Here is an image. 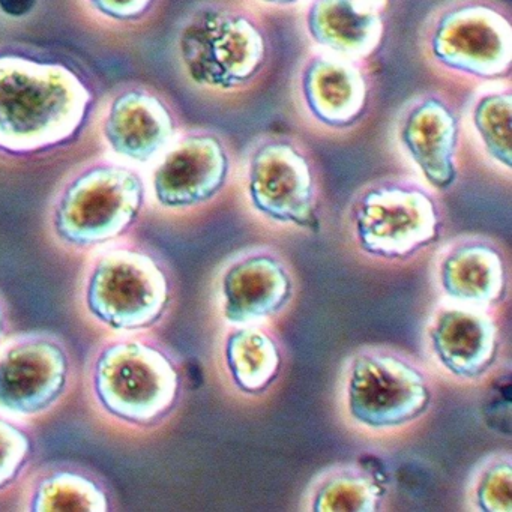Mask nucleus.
I'll use <instances>...</instances> for the list:
<instances>
[{
  "label": "nucleus",
  "mask_w": 512,
  "mask_h": 512,
  "mask_svg": "<svg viewBox=\"0 0 512 512\" xmlns=\"http://www.w3.org/2000/svg\"><path fill=\"white\" fill-rule=\"evenodd\" d=\"M176 50L196 88L232 100L262 83L274 55L262 11L244 0L200 2L179 26Z\"/></svg>",
  "instance_id": "nucleus-1"
},
{
  "label": "nucleus",
  "mask_w": 512,
  "mask_h": 512,
  "mask_svg": "<svg viewBox=\"0 0 512 512\" xmlns=\"http://www.w3.org/2000/svg\"><path fill=\"white\" fill-rule=\"evenodd\" d=\"M91 103V91L70 68L0 56V151L37 154L70 142Z\"/></svg>",
  "instance_id": "nucleus-2"
},
{
  "label": "nucleus",
  "mask_w": 512,
  "mask_h": 512,
  "mask_svg": "<svg viewBox=\"0 0 512 512\" xmlns=\"http://www.w3.org/2000/svg\"><path fill=\"white\" fill-rule=\"evenodd\" d=\"M418 49L428 70L455 83L508 82L512 14L505 0H442L422 20Z\"/></svg>",
  "instance_id": "nucleus-3"
},
{
  "label": "nucleus",
  "mask_w": 512,
  "mask_h": 512,
  "mask_svg": "<svg viewBox=\"0 0 512 512\" xmlns=\"http://www.w3.org/2000/svg\"><path fill=\"white\" fill-rule=\"evenodd\" d=\"M92 397L110 418L151 428L176 409L182 395L181 367L172 353L148 338H110L89 370Z\"/></svg>",
  "instance_id": "nucleus-4"
},
{
  "label": "nucleus",
  "mask_w": 512,
  "mask_h": 512,
  "mask_svg": "<svg viewBox=\"0 0 512 512\" xmlns=\"http://www.w3.org/2000/svg\"><path fill=\"white\" fill-rule=\"evenodd\" d=\"M347 214L361 250L385 260L409 259L439 241L443 227L436 191L413 176L367 182L350 200Z\"/></svg>",
  "instance_id": "nucleus-5"
},
{
  "label": "nucleus",
  "mask_w": 512,
  "mask_h": 512,
  "mask_svg": "<svg viewBox=\"0 0 512 512\" xmlns=\"http://www.w3.org/2000/svg\"><path fill=\"white\" fill-rule=\"evenodd\" d=\"M172 295L169 271L154 253L116 242L94 257L83 289L92 319L121 334H136L160 323Z\"/></svg>",
  "instance_id": "nucleus-6"
},
{
  "label": "nucleus",
  "mask_w": 512,
  "mask_h": 512,
  "mask_svg": "<svg viewBox=\"0 0 512 512\" xmlns=\"http://www.w3.org/2000/svg\"><path fill=\"white\" fill-rule=\"evenodd\" d=\"M251 208L272 223L319 232V169L307 143L284 133L254 137L239 161Z\"/></svg>",
  "instance_id": "nucleus-7"
},
{
  "label": "nucleus",
  "mask_w": 512,
  "mask_h": 512,
  "mask_svg": "<svg viewBox=\"0 0 512 512\" xmlns=\"http://www.w3.org/2000/svg\"><path fill=\"white\" fill-rule=\"evenodd\" d=\"M146 187L142 176L118 164H100L80 173L53 208L56 238L76 250L106 247L136 224Z\"/></svg>",
  "instance_id": "nucleus-8"
},
{
  "label": "nucleus",
  "mask_w": 512,
  "mask_h": 512,
  "mask_svg": "<svg viewBox=\"0 0 512 512\" xmlns=\"http://www.w3.org/2000/svg\"><path fill=\"white\" fill-rule=\"evenodd\" d=\"M344 406L359 427L394 430L421 418L431 406L427 373L410 356L389 347L356 350L344 368Z\"/></svg>",
  "instance_id": "nucleus-9"
},
{
  "label": "nucleus",
  "mask_w": 512,
  "mask_h": 512,
  "mask_svg": "<svg viewBox=\"0 0 512 512\" xmlns=\"http://www.w3.org/2000/svg\"><path fill=\"white\" fill-rule=\"evenodd\" d=\"M370 62L341 58L310 47L299 59L290 97L299 118L322 136L347 137L370 118L376 104Z\"/></svg>",
  "instance_id": "nucleus-10"
},
{
  "label": "nucleus",
  "mask_w": 512,
  "mask_h": 512,
  "mask_svg": "<svg viewBox=\"0 0 512 512\" xmlns=\"http://www.w3.org/2000/svg\"><path fill=\"white\" fill-rule=\"evenodd\" d=\"M389 139L431 190L445 193L457 184L464 131L451 95L427 89L407 98L392 118Z\"/></svg>",
  "instance_id": "nucleus-11"
},
{
  "label": "nucleus",
  "mask_w": 512,
  "mask_h": 512,
  "mask_svg": "<svg viewBox=\"0 0 512 512\" xmlns=\"http://www.w3.org/2000/svg\"><path fill=\"white\" fill-rule=\"evenodd\" d=\"M73 362L61 338L46 332L25 334L0 350V412L35 418L61 401Z\"/></svg>",
  "instance_id": "nucleus-12"
},
{
  "label": "nucleus",
  "mask_w": 512,
  "mask_h": 512,
  "mask_svg": "<svg viewBox=\"0 0 512 512\" xmlns=\"http://www.w3.org/2000/svg\"><path fill=\"white\" fill-rule=\"evenodd\" d=\"M235 166V152L223 134L214 130L188 131L170 143L155 166V202L172 211L205 205L223 193Z\"/></svg>",
  "instance_id": "nucleus-13"
},
{
  "label": "nucleus",
  "mask_w": 512,
  "mask_h": 512,
  "mask_svg": "<svg viewBox=\"0 0 512 512\" xmlns=\"http://www.w3.org/2000/svg\"><path fill=\"white\" fill-rule=\"evenodd\" d=\"M425 338L434 362L461 380L484 376L499 355V326L490 311L445 299L431 311Z\"/></svg>",
  "instance_id": "nucleus-14"
},
{
  "label": "nucleus",
  "mask_w": 512,
  "mask_h": 512,
  "mask_svg": "<svg viewBox=\"0 0 512 512\" xmlns=\"http://www.w3.org/2000/svg\"><path fill=\"white\" fill-rule=\"evenodd\" d=\"M293 290L292 274L275 251L247 250L221 272V314L230 326L260 325L289 305Z\"/></svg>",
  "instance_id": "nucleus-15"
},
{
  "label": "nucleus",
  "mask_w": 512,
  "mask_h": 512,
  "mask_svg": "<svg viewBox=\"0 0 512 512\" xmlns=\"http://www.w3.org/2000/svg\"><path fill=\"white\" fill-rule=\"evenodd\" d=\"M389 0H307L301 26L310 47L370 62L382 49Z\"/></svg>",
  "instance_id": "nucleus-16"
},
{
  "label": "nucleus",
  "mask_w": 512,
  "mask_h": 512,
  "mask_svg": "<svg viewBox=\"0 0 512 512\" xmlns=\"http://www.w3.org/2000/svg\"><path fill=\"white\" fill-rule=\"evenodd\" d=\"M436 283L443 299L488 310L505 299L508 266L496 242L463 236L449 242L436 259Z\"/></svg>",
  "instance_id": "nucleus-17"
},
{
  "label": "nucleus",
  "mask_w": 512,
  "mask_h": 512,
  "mask_svg": "<svg viewBox=\"0 0 512 512\" xmlns=\"http://www.w3.org/2000/svg\"><path fill=\"white\" fill-rule=\"evenodd\" d=\"M175 116L169 107L143 91H130L113 101L104 125V136L113 152L146 164L160 157L176 139Z\"/></svg>",
  "instance_id": "nucleus-18"
},
{
  "label": "nucleus",
  "mask_w": 512,
  "mask_h": 512,
  "mask_svg": "<svg viewBox=\"0 0 512 512\" xmlns=\"http://www.w3.org/2000/svg\"><path fill=\"white\" fill-rule=\"evenodd\" d=\"M464 139H469L488 166L511 175L512 86L508 82L478 86L461 109Z\"/></svg>",
  "instance_id": "nucleus-19"
},
{
  "label": "nucleus",
  "mask_w": 512,
  "mask_h": 512,
  "mask_svg": "<svg viewBox=\"0 0 512 512\" xmlns=\"http://www.w3.org/2000/svg\"><path fill=\"white\" fill-rule=\"evenodd\" d=\"M31 512H109L112 493L97 473L79 464H55L38 473L28 496Z\"/></svg>",
  "instance_id": "nucleus-20"
},
{
  "label": "nucleus",
  "mask_w": 512,
  "mask_h": 512,
  "mask_svg": "<svg viewBox=\"0 0 512 512\" xmlns=\"http://www.w3.org/2000/svg\"><path fill=\"white\" fill-rule=\"evenodd\" d=\"M386 488L376 473L358 463L334 464L314 476L304 494L313 512H377Z\"/></svg>",
  "instance_id": "nucleus-21"
},
{
  "label": "nucleus",
  "mask_w": 512,
  "mask_h": 512,
  "mask_svg": "<svg viewBox=\"0 0 512 512\" xmlns=\"http://www.w3.org/2000/svg\"><path fill=\"white\" fill-rule=\"evenodd\" d=\"M233 328L224 341V362L230 380L244 394H263L280 374V346L262 325Z\"/></svg>",
  "instance_id": "nucleus-22"
},
{
  "label": "nucleus",
  "mask_w": 512,
  "mask_h": 512,
  "mask_svg": "<svg viewBox=\"0 0 512 512\" xmlns=\"http://www.w3.org/2000/svg\"><path fill=\"white\" fill-rule=\"evenodd\" d=\"M467 502L479 512L512 511V457L493 452L476 463L466 484Z\"/></svg>",
  "instance_id": "nucleus-23"
},
{
  "label": "nucleus",
  "mask_w": 512,
  "mask_h": 512,
  "mask_svg": "<svg viewBox=\"0 0 512 512\" xmlns=\"http://www.w3.org/2000/svg\"><path fill=\"white\" fill-rule=\"evenodd\" d=\"M34 457V436L19 418L0 412V493L19 481Z\"/></svg>",
  "instance_id": "nucleus-24"
},
{
  "label": "nucleus",
  "mask_w": 512,
  "mask_h": 512,
  "mask_svg": "<svg viewBox=\"0 0 512 512\" xmlns=\"http://www.w3.org/2000/svg\"><path fill=\"white\" fill-rule=\"evenodd\" d=\"M104 16L115 20H134L148 13L154 0H91Z\"/></svg>",
  "instance_id": "nucleus-25"
},
{
  "label": "nucleus",
  "mask_w": 512,
  "mask_h": 512,
  "mask_svg": "<svg viewBox=\"0 0 512 512\" xmlns=\"http://www.w3.org/2000/svg\"><path fill=\"white\" fill-rule=\"evenodd\" d=\"M259 11H290L301 8L307 0H244Z\"/></svg>",
  "instance_id": "nucleus-26"
},
{
  "label": "nucleus",
  "mask_w": 512,
  "mask_h": 512,
  "mask_svg": "<svg viewBox=\"0 0 512 512\" xmlns=\"http://www.w3.org/2000/svg\"><path fill=\"white\" fill-rule=\"evenodd\" d=\"M37 0H0V10L10 17H23L31 13Z\"/></svg>",
  "instance_id": "nucleus-27"
},
{
  "label": "nucleus",
  "mask_w": 512,
  "mask_h": 512,
  "mask_svg": "<svg viewBox=\"0 0 512 512\" xmlns=\"http://www.w3.org/2000/svg\"><path fill=\"white\" fill-rule=\"evenodd\" d=\"M8 328V317L7 310H5L4 302L0 299V343L5 338V334H7Z\"/></svg>",
  "instance_id": "nucleus-28"
}]
</instances>
